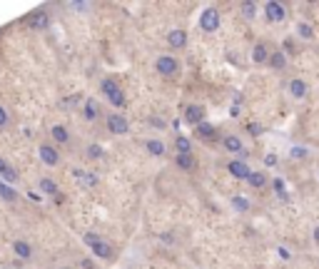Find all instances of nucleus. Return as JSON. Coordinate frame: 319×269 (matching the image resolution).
<instances>
[{"label": "nucleus", "instance_id": "obj_1", "mask_svg": "<svg viewBox=\"0 0 319 269\" xmlns=\"http://www.w3.org/2000/svg\"><path fill=\"white\" fill-rule=\"evenodd\" d=\"M100 92L108 97V102L113 105V107H125L128 105V100H125V92L120 90V82L115 80V77H102V82H100Z\"/></svg>", "mask_w": 319, "mask_h": 269}, {"label": "nucleus", "instance_id": "obj_2", "mask_svg": "<svg viewBox=\"0 0 319 269\" xmlns=\"http://www.w3.org/2000/svg\"><path fill=\"white\" fill-rule=\"evenodd\" d=\"M155 72H157L160 77L172 80V77H177V75L182 72V63H180L175 55L162 53V55H157V58H155Z\"/></svg>", "mask_w": 319, "mask_h": 269}, {"label": "nucleus", "instance_id": "obj_3", "mask_svg": "<svg viewBox=\"0 0 319 269\" xmlns=\"http://www.w3.org/2000/svg\"><path fill=\"white\" fill-rule=\"evenodd\" d=\"M220 25H222V15H220V10L217 8H204L202 13H199V18H197V28L202 30V33H207V35H212V33H217L220 30Z\"/></svg>", "mask_w": 319, "mask_h": 269}, {"label": "nucleus", "instance_id": "obj_4", "mask_svg": "<svg viewBox=\"0 0 319 269\" xmlns=\"http://www.w3.org/2000/svg\"><path fill=\"white\" fill-rule=\"evenodd\" d=\"M105 127H108V132L110 134L123 137V134L130 132V120L123 115V112H110V115L105 117Z\"/></svg>", "mask_w": 319, "mask_h": 269}, {"label": "nucleus", "instance_id": "obj_5", "mask_svg": "<svg viewBox=\"0 0 319 269\" xmlns=\"http://www.w3.org/2000/svg\"><path fill=\"white\" fill-rule=\"evenodd\" d=\"M262 13H264V20L267 23H284L287 20V8L279 0H267L264 8H262Z\"/></svg>", "mask_w": 319, "mask_h": 269}, {"label": "nucleus", "instance_id": "obj_6", "mask_svg": "<svg viewBox=\"0 0 319 269\" xmlns=\"http://www.w3.org/2000/svg\"><path fill=\"white\" fill-rule=\"evenodd\" d=\"M227 175L235 177V180H240V182H247L250 175H252V167L247 165V160H242V157H232V160L227 162Z\"/></svg>", "mask_w": 319, "mask_h": 269}, {"label": "nucleus", "instance_id": "obj_7", "mask_svg": "<svg viewBox=\"0 0 319 269\" xmlns=\"http://www.w3.org/2000/svg\"><path fill=\"white\" fill-rule=\"evenodd\" d=\"M38 157L45 167H58L60 165V150L53 145V142H43L38 147Z\"/></svg>", "mask_w": 319, "mask_h": 269}, {"label": "nucleus", "instance_id": "obj_8", "mask_svg": "<svg viewBox=\"0 0 319 269\" xmlns=\"http://www.w3.org/2000/svg\"><path fill=\"white\" fill-rule=\"evenodd\" d=\"M204 107L202 105H197V102H190V105H185V110H182V122H187L192 127H197L199 122H204Z\"/></svg>", "mask_w": 319, "mask_h": 269}, {"label": "nucleus", "instance_id": "obj_9", "mask_svg": "<svg viewBox=\"0 0 319 269\" xmlns=\"http://www.w3.org/2000/svg\"><path fill=\"white\" fill-rule=\"evenodd\" d=\"M90 252H92V257H97V259H102V262H113V259H115V247H113L110 242H105L102 237H100L97 242L90 244Z\"/></svg>", "mask_w": 319, "mask_h": 269}, {"label": "nucleus", "instance_id": "obj_10", "mask_svg": "<svg viewBox=\"0 0 319 269\" xmlns=\"http://www.w3.org/2000/svg\"><path fill=\"white\" fill-rule=\"evenodd\" d=\"M287 95H289L292 100H304V97L309 95L307 80H304V77H292V80L287 82Z\"/></svg>", "mask_w": 319, "mask_h": 269}, {"label": "nucleus", "instance_id": "obj_11", "mask_svg": "<svg viewBox=\"0 0 319 269\" xmlns=\"http://www.w3.org/2000/svg\"><path fill=\"white\" fill-rule=\"evenodd\" d=\"M142 147H145V152H147L150 157H157V160L167 157V145H165L162 137H147V140L142 142Z\"/></svg>", "mask_w": 319, "mask_h": 269}, {"label": "nucleus", "instance_id": "obj_12", "mask_svg": "<svg viewBox=\"0 0 319 269\" xmlns=\"http://www.w3.org/2000/svg\"><path fill=\"white\" fill-rule=\"evenodd\" d=\"M50 15L45 13V10H35V13H30L28 15V20H25V25L30 28V30H48L50 28Z\"/></svg>", "mask_w": 319, "mask_h": 269}, {"label": "nucleus", "instance_id": "obj_13", "mask_svg": "<svg viewBox=\"0 0 319 269\" xmlns=\"http://www.w3.org/2000/svg\"><path fill=\"white\" fill-rule=\"evenodd\" d=\"M194 130V137L197 140H202V142H215V140H220V130L209 122V120H204V122H199L197 127H192Z\"/></svg>", "mask_w": 319, "mask_h": 269}, {"label": "nucleus", "instance_id": "obj_14", "mask_svg": "<svg viewBox=\"0 0 319 269\" xmlns=\"http://www.w3.org/2000/svg\"><path fill=\"white\" fill-rule=\"evenodd\" d=\"M222 150L230 152V155H245V140L235 132L225 134V137H222Z\"/></svg>", "mask_w": 319, "mask_h": 269}, {"label": "nucleus", "instance_id": "obj_15", "mask_svg": "<svg viewBox=\"0 0 319 269\" xmlns=\"http://www.w3.org/2000/svg\"><path fill=\"white\" fill-rule=\"evenodd\" d=\"M165 40H167V45H170L172 50H182V48H187V30L172 28V30H167Z\"/></svg>", "mask_w": 319, "mask_h": 269}, {"label": "nucleus", "instance_id": "obj_16", "mask_svg": "<svg viewBox=\"0 0 319 269\" xmlns=\"http://www.w3.org/2000/svg\"><path fill=\"white\" fill-rule=\"evenodd\" d=\"M13 254L20 259V262H30L33 259V244L28 242V239H23V237H18V239H13Z\"/></svg>", "mask_w": 319, "mask_h": 269}, {"label": "nucleus", "instance_id": "obj_17", "mask_svg": "<svg viewBox=\"0 0 319 269\" xmlns=\"http://www.w3.org/2000/svg\"><path fill=\"white\" fill-rule=\"evenodd\" d=\"M294 33H297V38H299V40H304V43H312V40H317V30H314V25H309L307 20H297V25H294Z\"/></svg>", "mask_w": 319, "mask_h": 269}, {"label": "nucleus", "instance_id": "obj_18", "mask_svg": "<svg viewBox=\"0 0 319 269\" xmlns=\"http://www.w3.org/2000/svg\"><path fill=\"white\" fill-rule=\"evenodd\" d=\"M0 180H3L5 185H10V187H15V182L20 180V177H18V170H15L8 160H3V157H0Z\"/></svg>", "mask_w": 319, "mask_h": 269}, {"label": "nucleus", "instance_id": "obj_19", "mask_svg": "<svg viewBox=\"0 0 319 269\" xmlns=\"http://www.w3.org/2000/svg\"><path fill=\"white\" fill-rule=\"evenodd\" d=\"M269 182H272V177H269L264 170H252V175H250V180H247V185H250L252 190H267Z\"/></svg>", "mask_w": 319, "mask_h": 269}, {"label": "nucleus", "instance_id": "obj_20", "mask_svg": "<svg viewBox=\"0 0 319 269\" xmlns=\"http://www.w3.org/2000/svg\"><path fill=\"white\" fill-rule=\"evenodd\" d=\"M38 190H40L43 197H58L60 195V187H58V182L53 177H40L38 180Z\"/></svg>", "mask_w": 319, "mask_h": 269}, {"label": "nucleus", "instance_id": "obj_21", "mask_svg": "<svg viewBox=\"0 0 319 269\" xmlns=\"http://www.w3.org/2000/svg\"><path fill=\"white\" fill-rule=\"evenodd\" d=\"M175 167H177L180 172H194V170H197V157H194V152H190V155H175Z\"/></svg>", "mask_w": 319, "mask_h": 269}, {"label": "nucleus", "instance_id": "obj_22", "mask_svg": "<svg viewBox=\"0 0 319 269\" xmlns=\"http://www.w3.org/2000/svg\"><path fill=\"white\" fill-rule=\"evenodd\" d=\"M287 63H289V58H287L282 50H274V53H269L267 67H269V70H274V72H282V70H287Z\"/></svg>", "mask_w": 319, "mask_h": 269}, {"label": "nucleus", "instance_id": "obj_23", "mask_svg": "<svg viewBox=\"0 0 319 269\" xmlns=\"http://www.w3.org/2000/svg\"><path fill=\"white\" fill-rule=\"evenodd\" d=\"M50 140L53 145H70V130L65 125H50Z\"/></svg>", "mask_w": 319, "mask_h": 269}, {"label": "nucleus", "instance_id": "obj_24", "mask_svg": "<svg viewBox=\"0 0 319 269\" xmlns=\"http://www.w3.org/2000/svg\"><path fill=\"white\" fill-rule=\"evenodd\" d=\"M240 18H245V20H257L259 18V5H257L255 0H242L240 3Z\"/></svg>", "mask_w": 319, "mask_h": 269}, {"label": "nucleus", "instance_id": "obj_25", "mask_svg": "<svg viewBox=\"0 0 319 269\" xmlns=\"http://www.w3.org/2000/svg\"><path fill=\"white\" fill-rule=\"evenodd\" d=\"M269 53H272V50H269L264 43H257L255 48H252V55H250V58H252V63H255V65H267Z\"/></svg>", "mask_w": 319, "mask_h": 269}, {"label": "nucleus", "instance_id": "obj_26", "mask_svg": "<svg viewBox=\"0 0 319 269\" xmlns=\"http://www.w3.org/2000/svg\"><path fill=\"white\" fill-rule=\"evenodd\" d=\"M230 204H232V209L240 212V214L252 212V202H250V197H245V195H232V197H230Z\"/></svg>", "mask_w": 319, "mask_h": 269}, {"label": "nucleus", "instance_id": "obj_27", "mask_svg": "<svg viewBox=\"0 0 319 269\" xmlns=\"http://www.w3.org/2000/svg\"><path fill=\"white\" fill-rule=\"evenodd\" d=\"M82 117H85L87 122H95V120L100 117V107H97V102H95L92 97H87V100L82 102Z\"/></svg>", "mask_w": 319, "mask_h": 269}, {"label": "nucleus", "instance_id": "obj_28", "mask_svg": "<svg viewBox=\"0 0 319 269\" xmlns=\"http://www.w3.org/2000/svg\"><path fill=\"white\" fill-rule=\"evenodd\" d=\"M172 145H175L177 155H190V152H192V140L187 137V134H182V132L172 140Z\"/></svg>", "mask_w": 319, "mask_h": 269}, {"label": "nucleus", "instance_id": "obj_29", "mask_svg": "<svg viewBox=\"0 0 319 269\" xmlns=\"http://www.w3.org/2000/svg\"><path fill=\"white\" fill-rule=\"evenodd\" d=\"M85 157H87V160H92V162H97V160H102V157H105V147H102L100 142H90V145L85 147Z\"/></svg>", "mask_w": 319, "mask_h": 269}, {"label": "nucleus", "instance_id": "obj_30", "mask_svg": "<svg viewBox=\"0 0 319 269\" xmlns=\"http://www.w3.org/2000/svg\"><path fill=\"white\" fill-rule=\"evenodd\" d=\"M75 177H77L85 187H97V185H100V180H97V175H95V172H82V170H75Z\"/></svg>", "mask_w": 319, "mask_h": 269}, {"label": "nucleus", "instance_id": "obj_31", "mask_svg": "<svg viewBox=\"0 0 319 269\" xmlns=\"http://www.w3.org/2000/svg\"><path fill=\"white\" fill-rule=\"evenodd\" d=\"M18 197H20V195H18V190H15V187H10V185H5V182L0 180V200L15 202Z\"/></svg>", "mask_w": 319, "mask_h": 269}, {"label": "nucleus", "instance_id": "obj_32", "mask_svg": "<svg viewBox=\"0 0 319 269\" xmlns=\"http://www.w3.org/2000/svg\"><path fill=\"white\" fill-rule=\"evenodd\" d=\"M307 155H309V150H307L304 145H294V147H289V157H292V160H307Z\"/></svg>", "mask_w": 319, "mask_h": 269}, {"label": "nucleus", "instance_id": "obj_33", "mask_svg": "<svg viewBox=\"0 0 319 269\" xmlns=\"http://www.w3.org/2000/svg\"><path fill=\"white\" fill-rule=\"evenodd\" d=\"M294 50H297V48H294V40H292V38H287V40H284V45H282V53L289 58V55H294Z\"/></svg>", "mask_w": 319, "mask_h": 269}, {"label": "nucleus", "instance_id": "obj_34", "mask_svg": "<svg viewBox=\"0 0 319 269\" xmlns=\"http://www.w3.org/2000/svg\"><path fill=\"white\" fill-rule=\"evenodd\" d=\"M8 125H10V112H8V110L0 105V130H5Z\"/></svg>", "mask_w": 319, "mask_h": 269}, {"label": "nucleus", "instance_id": "obj_35", "mask_svg": "<svg viewBox=\"0 0 319 269\" xmlns=\"http://www.w3.org/2000/svg\"><path fill=\"white\" fill-rule=\"evenodd\" d=\"M277 162H279V160H277V155H274V152H269V155H264V165H267V167H274Z\"/></svg>", "mask_w": 319, "mask_h": 269}, {"label": "nucleus", "instance_id": "obj_36", "mask_svg": "<svg viewBox=\"0 0 319 269\" xmlns=\"http://www.w3.org/2000/svg\"><path fill=\"white\" fill-rule=\"evenodd\" d=\"M160 242H162V244H172V242H175L172 232H162V234H160Z\"/></svg>", "mask_w": 319, "mask_h": 269}, {"label": "nucleus", "instance_id": "obj_37", "mask_svg": "<svg viewBox=\"0 0 319 269\" xmlns=\"http://www.w3.org/2000/svg\"><path fill=\"white\" fill-rule=\"evenodd\" d=\"M150 125H152V127H160V130L167 127V122H165V120H157V117H150Z\"/></svg>", "mask_w": 319, "mask_h": 269}, {"label": "nucleus", "instance_id": "obj_38", "mask_svg": "<svg viewBox=\"0 0 319 269\" xmlns=\"http://www.w3.org/2000/svg\"><path fill=\"white\" fill-rule=\"evenodd\" d=\"M247 130H250V134H262V125L252 122V125H247Z\"/></svg>", "mask_w": 319, "mask_h": 269}, {"label": "nucleus", "instance_id": "obj_39", "mask_svg": "<svg viewBox=\"0 0 319 269\" xmlns=\"http://www.w3.org/2000/svg\"><path fill=\"white\" fill-rule=\"evenodd\" d=\"M277 254H279V257H282L284 262H289V259H292V254H289V252H287L284 247H279V249H277Z\"/></svg>", "mask_w": 319, "mask_h": 269}, {"label": "nucleus", "instance_id": "obj_40", "mask_svg": "<svg viewBox=\"0 0 319 269\" xmlns=\"http://www.w3.org/2000/svg\"><path fill=\"white\" fill-rule=\"evenodd\" d=\"M28 197H30L33 202H43V200H45V197H43L40 192H28Z\"/></svg>", "mask_w": 319, "mask_h": 269}, {"label": "nucleus", "instance_id": "obj_41", "mask_svg": "<svg viewBox=\"0 0 319 269\" xmlns=\"http://www.w3.org/2000/svg\"><path fill=\"white\" fill-rule=\"evenodd\" d=\"M70 8H72V10H80V13H82V10H87V3H72Z\"/></svg>", "mask_w": 319, "mask_h": 269}, {"label": "nucleus", "instance_id": "obj_42", "mask_svg": "<svg viewBox=\"0 0 319 269\" xmlns=\"http://www.w3.org/2000/svg\"><path fill=\"white\" fill-rule=\"evenodd\" d=\"M80 267H82V269H95V262H92V259H82V262H80Z\"/></svg>", "mask_w": 319, "mask_h": 269}, {"label": "nucleus", "instance_id": "obj_43", "mask_svg": "<svg viewBox=\"0 0 319 269\" xmlns=\"http://www.w3.org/2000/svg\"><path fill=\"white\" fill-rule=\"evenodd\" d=\"M312 242H314V244L319 247V224L314 227V229H312Z\"/></svg>", "mask_w": 319, "mask_h": 269}, {"label": "nucleus", "instance_id": "obj_44", "mask_svg": "<svg viewBox=\"0 0 319 269\" xmlns=\"http://www.w3.org/2000/svg\"><path fill=\"white\" fill-rule=\"evenodd\" d=\"M60 269H72V267H60Z\"/></svg>", "mask_w": 319, "mask_h": 269}, {"label": "nucleus", "instance_id": "obj_45", "mask_svg": "<svg viewBox=\"0 0 319 269\" xmlns=\"http://www.w3.org/2000/svg\"><path fill=\"white\" fill-rule=\"evenodd\" d=\"M317 177H319V170H317Z\"/></svg>", "mask_w": 319, "mask_h": 269}]
</instances>
